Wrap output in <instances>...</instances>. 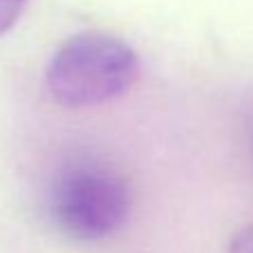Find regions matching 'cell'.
<instances>
[{
	"label": "cell",
	"mask_w": 253,
	"mask_h": 253,
	"mask_svg": "<svg viewBox=\"0 0 253 253\" xmlns=\"http://www.w3.org/2000/svg\"><path fill=\"white\" fill-rule=\"evenodd\" d=\"M226 253H253V224L244 226L233 235Z\"/></svg>",
	"instance_id": "cell-4"
},
{
	"label": "cell",
	"mask_w": 253,
	"mask_h": 253,
	"mask_svg": "<svg viewBox=\"0 0 253 253\" xmlns=\"http://www.w3.org/2000/svg\"><path fill=\"white\" fill-rule=\"evenodd\" d=\"M139 74L137 54L108 34H79L63 43L45 70V83L56 103L90 108L117 99Z\"/></svg>",
	"instance_id": "cell-1"
},
{
	"label": "cell",
	"mask_w": 253,
	"mask_h": 253,
	"mask_svg": "<svg viewBox=\"0 0 253 253\" xmlns=\"http://www.w3.org/2000/svg\"><path fill=\"white\" fill-rule=\"evenodd\" d=\"M126 179L105 166H74L54 184L49 197L52 220L74 240H101L124 226L130 215Z\"/></svg>",
	"instance_id": "cell-2"
},
{
	"label": "cell",
	"mask_w": 253,
	"mask_h": 253,
	"mask_svg": "<svg viewBox=\"0 0 253 253\" xmlns=\"http://www.w3.org/2000/svg\"><path fill=\"white\" fill-rule=\"evenodd\" d=\"M25 5H27V0H0V36L18 23Z\"/></svg>",
	"instance_id": "cell-3"
}]
</instances>
